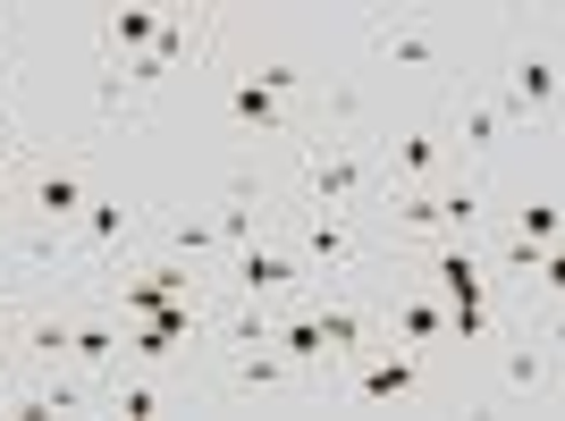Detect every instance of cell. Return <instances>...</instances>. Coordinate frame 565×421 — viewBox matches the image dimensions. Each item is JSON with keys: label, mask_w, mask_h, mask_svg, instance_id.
I'll use <instances>...</instances> for the list:
<instances>
[{"label": "cell", "mask_w": 565, "mask_h": 421, "mask_svg": "<svg viewBox=\"0 0 565 421\" xmlns=\"http://www.w3.org/2000/svg\"><path fill=\"white\" fill-rule=\"evenodd\" d=\"M305 203L296 210H363V194H372V161H363V143L354 136H312L305 143Z\"/></svg>", "instance_id": "obj_1"}, {"label": "cell", "mask_w": 565, "mask_h": 421, "mask_svg": "<svg viewBox=\"0 0 565 421\" xmlns=\"http://www.w3.org/2000/svg\"><path fill=\"white\" fill-rule=\"evenodd\" d=\"M9 194H18V177H9V152H0V203H9Z\"/></svg>", "instance_id": "obj_26"}, {"label": "cell", "mask_w": 565, "mask_h": 421, "mask_svg": "<svg viewBox=\"0 0 565 421\" xmlns=\"http://www.w3.org/2000/svg\"><path fill=\"white\" fill-rule=\"evenodd\" d=\"M0 152H18V76L0 60Z\"/></svg>", "instance_id": "obj_24"}, {"label": "cell", "mask_w": 565, "mask_h": 421, "mask_svg": "<svg viewBox=\"0 0 565 421\" xmlns=\"http://www.w3.org/2000/svg\"><path fill=\"white\" fill-rule=\"evenodd\" d=\"M18 354V304H0V363Z\"/></svg>", "instance_id": "obj_25"}, {"label": "cell", "mask_w": 565, "mask_h": 421, "mask_svg": "<svg viewBox=\"0 0 565 421\" xmlns=\"http://www.w3.org/2000/svg\"><path fill=\"white\" fill-rule=\"evenodd\" d=\"M68 337H76V304H34V312H18V354L34 363V371L68 363Z\"/></svg>", "instance_id": "obj_15"}, {"label": "cell", "mask_w": 565, "mask_h": 421, "mask_svg": "<svg viewBox=\"0 0 565 421\" xmlns=\"http://www.w3.org/2000/svg\"><path fill=\"white\" fill-rule=\"evenodd\" d=\"M372 321L388 328V337H397V346H414V354H430V346H448V304H439V295H430V287H397V295H388V304H380Z\"/></svg>", "instance_id": "obj_9"}, {"label": "cell", "mask_w": 565, "mask_h": 421, "mask_svg": "<svg viewBox=\"0 0 565 421\" xmlns=\"http://www.w3.org/2000/svg\"><path fill=\"white\" fill-rule=\"evenodd\" d=\"M212 253H220L212 210H178V219H169V261H194V270H203Z\"/></svg>", "instance_id": "obj_20"}, {"label": "cell", "mask_w": 565, "mask_h": 421, "mask_svg": "<svg viewBox=\"0 0 565 421\" xmlns=\"http://www.w3.org/2000/svg\"><path fill=\"white\" fill-rule=\"evenodd\" d=\"M136 210H143V203L94 186V203L76 210V228L60 236V261H118V253H127V236H136Z\"/></svg>", "instance_id": "obj_4"}, {"label": "cell", "mask_w": 565, "mask_h": 421, "mask_svg": "<svg viewBox=\"0 0 565 421\" xmlns=\"http://www.w3.org/2000/svg\"><path fill=\"white\" fill-rule=\"evenodd\" d=\"M414 388H423V354L397 346V337H388V346H363V354H354V371H347L354 404H397V397H414Z\"/></svg>", "instance_id": "obj_7"}, {"label": "cell", "mask_w": 565, "mask_h": 421, "mask_svg": "<svg viewBox=\"0 0 565 421\" xmlns=\"http://www.w3.org/2000/svg\"><path fill=\"white\" fill-rule=\"evenodd\" d=\"M94 404H102L94 379H68V363H51L34 388H18V404H9V413H94Z\"/></svg>", "instance_id": "obj_16"}, {"label": "cell", "mask_w": 565, "mask_h": 421, "mask_svg": "<svg viewBox=\"0 0 565 421\" xmlns=\"http://www.w3.org/2000/svg\"><path fill=\"white\" fill-rule=\"evenodd\" d=\"M507 228H515L523 245H557V186H541V194H523V203L507 210Z\"/></svg>", "instance_id": "obj_23"}, {"label": "cell", "mask_w": 565, "mask_h": 421, "mask_svg": "<svg viewBox=\"0 0 565 421\" xmlns=\"http://www.w3.org/2000/svg\"><path fill=\"white\" fill-rule=\"evenodd\" d=\"M254 76H262V94L287 101V110H296V101H312V68L296 60V51H270V60H254Z\"/></svg>", "instance_id": "obj_19"}, {"label": "cell", "mask_w": 565, "mask_h": 421, "mask_svg": "<svg viewBox=\"0 0 565 421\" xmlns=\"http://www.w3.org/2000/svg\"><path fill=\"white\" fill-rule=\"evenodd\" d=\"M9 404H18V388H9V379H0V413H9Z\"/></svg>", "instance_id": "obj_27"}, {"label": "cell", "mask_w": 565, "mask_h": 421, "mask_svg": "<svg viewBox=\"0 0 565 421\" xmlns=\"http://www.w3.org/2000/svg\"><path fill=\"white\" fill-rule=\"evenodd\" d=\"M557 25H548L541 43H515L507 51V76H498V101H507V118H541V127H557Z\"/></svg>", "instance_id": "obj_3"}, {"label": "cell", "mask_w": 565, "mask_h": 421, "mask_svg": "<svg viewBox=\"0 0 565 421\" xmlns=\"http://www.w3.org/2000/svg\"><path fill=\"white\" fill-rule=\"evenodd\" d=\"M296 219V236H287V253L312 270V287H338V279H354L363 270V228H354V210H287Z\"/></svg>", "instance_id": "obj_2"}, {"label": "cell", "mask_w": 565, "mask_h": 421, "mask_svg": "<svg viewBox=\"0 0 565 421\" xmlns=\"http://www.w3.org/2000/svg\"><path fill=\"white\" fill-rule=\"evenodd\" d=\"M136 85H127V68H118V60H102V76H94V127H127V118H136Z\"/></svg>", "instance_id": "obj_21"}, {"label": "cell", "mask_w": 565, "mask_h": 421, "mask_svg": "<svg viewBox=\"0 0 565 421\" xmlns=\"http://www.w3.org/2000/svg\"><path fill=\"white\" fill-rule=\"evenodd\" d=\"M220 101H228V127H236L245 143H254V136H287V127H296V110L262 94V76H254V68H236L228 85H220Z\"/></svg>", "instance_id": "obj_13"}, {"label": "cell", "mask_w": 565, "mask_h": 421, "mask_svg": "<svg viewBox=\"0 0 565 421\" xmlns=\"http://www.w3.org/2000/svg\"><path fill=\"white\" fill-rule=\"evenodd\" d=\"M448 161H456V152L439 143V127H423V118L388 136V186H439V177H448Z\"/></svg>", "instance_id": "obj_12"}, {"label": "cell", "mask_w": 565, "mask_h": 421, "mask_svg": "<svg viewBox=\"0 0 565 421\" xmlns=\"http://www.w3.org/2000/svg\"><path fill=\"white\" fill-rule=\"evenodd\" d=\"M68 363L85 379H110L118 363H127V321H118V304H76V337H68Z\"/></svg>", "instance_id": "obj_8"}, {"label": "cell", "mask_w": 565, "mask_h": 421, "mask_svg": "<svg viewBox=\"0 0 565 421\" xmlns=\"http://www.w3.org/2000/svg\"><path fill=\"white\" fill-rule=\"evenodd\" d=\"M228 287L236 295H254V304H296V295H312V270L287 245H245V253H228Z\"/></svg>", "instance_id": "obj_5"}, {"label": "cell", "mask_w": 565, "mask_h": 421, "mask_svg": "<svg viewBox=\"0 0 565 421\" xmlns=\"http://www.w3.org/2000/svg\"><path fill=\"white\" fill-rule=\"evenodd\" d=\"M498 397L507 404H557V354H548V337L541 346L515 337V346L498 354Z\"/></svg>", "instance_id": "obj_11"}, {"label": "cell", "mask_w": 565, "mask_h": 421, "mask_svg": "<svg viewBox=\"0 0 565 421\" xmlns=\"http://www.w3.org/2000/svg\"><path fill=\"white\" fill-rule=\"evenodd\" d=\"M507 136H515V118H507V101H498V94H456L448 101V127H439V143L465 152L472 169H490L498 152H507Z\"/></svg>", "instance_id": "obj_6"}, {"label": "cell", "mask_w": 565, "mask_h": 421, "mask_svg": "<svg viewBox=\"0 0 565 421\" xmlns=\"http://www.w3.org/2000/svg\"><path fill=\"white\" fill-rule=\"evenodd\" d=\"M102 397H110V404H118V413H127V421L178 413V388H169V379H143V371H127V363H118V371L102 379Z\"/></svg>", "instance_id": "obj_17"}, {"label": "cell", "mask_w": 565, "mask_h": 421, "mask_svg": "<svg viewBox=\"0 0 565 421\" xmlns=\"http://www.w3.org/2000/svg\"><path fill=\"white\" fill-rule=\"evenodd\" d=\"M236 363V388L245 397H279V388H296V363H287L279 346H245V354H228Z\"/></svg>", "instance_id": "obj_18"}, {"label": "cell", "mask_w": 565, "mask_h": 421, "mask_svg": "<svg viewBox=\"0 0 565 421\" xmlns=\"http://www.w3.org/2000/svg\"><path fill=\"white\" fill-rule=\"evenodd\" d=\"M262 219H270V186H262V177H228V194L212 203L220 253H245V245L262 236Z\"/></svg>", "instance_id": "obj_14"}, {"label": "cell", "mask_w": 565, "mask_h": 421, "mask_svg": "<svg viewBox=\"0 0 565 421\" xmlns=\"http://www.w3.org/2000/svg\"><path fill=\"white\" fill-rule=\"evenodd\" d=\"M152 25H161V9H110V18H102V43H110V60H136V51H152Z\"/></svg>", "instance_id": "obj_22"}, {"label": "cell", "mask_w": 565, "mask_h": 421, "mask_svg": "<svg viewBox=\"0 0 565 421\" xmlns=\"http://www.w3.org/2000/svg\"><path fill=\"white\" fill-rule=\"evenodd\" d=\"M372 51L388 60V68H456V43H448L430 18H388V25H372Z\"/></svg>", "instance_id": "obj_10"}]
</instances>
